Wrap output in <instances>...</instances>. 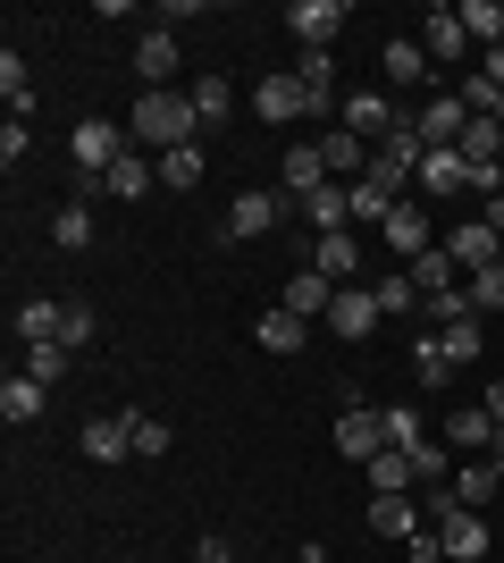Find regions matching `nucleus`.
Returning <instances> with one entry per match:
<instances>
[{
    "instance_id": "13",
    "label": "nucleus",
    "mask_w": 504,
    "mask_h": 563,
    "mask_svg": "<svg viewBox=\"0 0 504 563\" xmlns=\"http://www.w3.org/2000/svg\"><path fill=\"white\" fill-rule=\"evenodd\" d=\"M336 454H345V463H379V454H387V429H379V412L345 404V421H336Z\"/></svg>"
},
{
    "instance_id": "51",
    "label": "nucleus",
    "mask_w": 504,
    "mask_h": 563,
    "mask_svg": "<svg viewBox=\"0 0 504 563\" xmlns=\"http://www.w3.org/2000/svg\"><path fill=\"white\" fill-rule=\"evenodd\" d=\"M480 219H488V228L504 235V194H496V202H480Z\"/></svg>"
},
{
    "instance_id": "1",
    "label": "nucleus",
    "mask_w": 504,
    "mask_h": 563,
    "mask_svg": "<svg viewBox=\"0 0 504 563\" xmlns=\"http://www.w3.org/2000/svg\"><path fill=\"white\" fill-rule=\"evenodd\" d=\"M126 135L144 143V152H177V143L202 135V118H193L186 93H135V110H126Z\"/></svg>"
},
{
    "instance_id": "32",
    "label": "nucleus",
    "mask_w": 504,
    "mask_h": 563,
    "mask_svg": "<svg viewBox=\"0 0 504 563\" xmlns=\"http://www.w3.org/2000/svg\"><path fill=\"white\" fill-rule=\"evenodd\" d=\"M488 438H496V421H488L480 404H462L455 421H446V446H455V454H488Z\"/></svg>"
},
{
    "instance_id": "6",
    "label": "nucleus",
    "mask_w": 504,
    "mask_h": 563,
    "mask_svg": "<svg viewBox=\"0 0 504 563\" xmlns=\"http://www.w3.org/2000/svg\"><path fill=\"white\" fill-rule=\"evenodd\" d=\"M287 211H294V202H287L278 186H244L236 202H227V235H236V244H253V235H269Z\"/></svg>"
},
{
    "instance_id": "26",
    "label": "nucleus",
    "mask_w": 504,
    "mask_h": 563,
    "mask_svg": "<svg viewBox=\"0 0 504 563\" xmlns=\"http://www.w3.org/2000/svg\"><path fill=\"white\" fill-rule=\"evenodd\" d=\"M186 101H193V118H202V126H227V110H236V85H227V76H193Z\"/></svg>"
},
{
    "instance_id": "43",
    "label": "nucleus",
    "mask_w": 504,
    "mask_h": 563,
    "mask_svg": "<svg viewBox=\"0 0 504 563\" xmlns=\"http://www.w3.org/2000/svg\"><path fill=\"white\" fill-rule=\"evenodd\" d=\"M421 320H429V329H455V320H480V311H471V295H429V303H421Z\"/></svg>"
},
{
    "instance_id": "14",
    "label": "nucleus",
    "mask_w": 504,
    "mask_h": 563,
    "mask_svg": "<svg viewBox=\"0 0 504 563\" xmlns=\"http://www.w3.org/2000/svg\"><path fill=\"white\" fill-rule=\"evenodd\" d=\"M379 76L387 85H395V93H404V85H421V93H429V76H437V59L421 43H412V34H395V43L379 51Z\"/></svg>"
},
{
    "instance_id": "11",
    "label": "nucleus",
    "mask_w": 504,
    "mask_h": 563,
    "mask_svg": "<svg viewBox=\"0 0 504 563\" xmlns=\"http://www.w3.org/2000/svg\"><path fill=\"white\" fill-rule=\"evenodd\" d=\"M312 269H320L328 286H361V235H354V228L320 235V244H312Z\"/></svg>"
},
{
    "instance_id": "22",
    "label": "nucleus",
    "mask_w": 504,
    "mask_h": 563,
    "mask_svg": "<svg viewBox=\"0 0 504 563\" xmlns=\"http://www.w3.org/2000/svg\"><path fill=\"white\" fill-rule=\"evenodd\" d=\"M294 211L312 219V235H336L345 219H354V186H320V194H303Z\"/></svg>"
},
{
    "instance_id": "39",
    "label": "nucleus",
    "mask_w": 504,
    "mask_h": 563,
    "mask_svg": "<svg viewBox=\"0 0 504 563\" xmlns=\"http://www.w3.org/2000/svg\"><path fill=\"white\" fill-rule=\"evenodd\" d=\"M68 362H76V353L59 345V336H51V345H25V362H18V371H25V378H43V387H59V378H68Z\"/></svg>"
},
{
    "instance_id": "37",
    "label": "nucleus",
    "mask_w": 504,
    "mask_h": 563,
    "mask_svg": "<svg viewBox=\"0 0 504 563\" xmlns=\"http://www.w3.org/2000/svg\"><path fill=\"white\" fill-rule=\"evenodd\" d=\"M455 278H462V269H455V261H446V244L412 261V286H421V303H429V295H455Z\"/></svg>"
},
{
    "instance_id": "29",
    "label": "nucleus",
    "mask_w": 504,
    "mask_h": 563,
    "mask_svg": "<svg viewBox=\"0 0 504 563\" xmlns=\"http://www.w3.org/2000/svg\"><path fill=\"white\" fill-rule=\"evenodd\" d=\"M202 161H211L202 143H177V152H160V186H168V194H193V186H202Z\"/></svg>"
},
{
    "instance_id": "9",
    "label": "nucleus",
    "mask_w": 504,
    "mask_h": 563,
    "mask_svg": "<svg viewBox=\"0 0 504 563\" xmlns=\"http://www.w3.org/2000/svg\"><path fill=\"white\" fill-rule=\"evenodd\" d=\"M437 244H446V261H455V269H488V261H504V235L488 228V219H462V228H446Z\"/></svg>"
},
{
    "instance_id": "42",
    "label": "nucleus",
    "mask_w": 504,
    "mask_h": 563,
    "mask_svg": "<svg viewBox=\"0 0 504 563\" xmlns=\"http://www.w3.org/2000/svg\"><path fill=\"white\" fill-rule=\"evenodd\" d=\"M462 295H471V311H504V261H488V269H471V286H462Z\"/></svg>"
},
{
    "instance_id": "35",
    "label": "nucleus",
    "mask_w": 504,
    "mask_h": 563,
    "mask_svg": "<svg viewBox=\"0 0 504 563\" xmlns=\"http://www.w3.org/2000/svg\"><path fill=\"white\" fill-rule=\"evenodd\" d=\"M59 311H68V303H51V295L18 303V345H51V336H59Z\"/></svg>"
},
{
    "instance_id": "53",
    "label": "nucleus",
    "mask_w": 504,
    "mask_h": 563,
    "mask_svg": "<svg viewBox=\"0 0 504 563\" xmlns=\"http://www.w3.org/2000/svg\"><path fill=\"white\" fill-rule=\"evenodd\" d=\"M496 126H504V101H496Z\"/></svg>"
},
{
    "instance_id": "46",
    "label": "nucleus",
    "mask_w": 504,
    "mask_h": 563,
    "mask_svg": "<svg viewBox=\"0 0 504 563\" xmlns=\"http://www.w3.org/2000/svg\"><path fill=\"white\" fill-rule=\"evenodd\" d=\"M25 152H34V135H25V118H9V126H0V161L18 168V161H25Z\"/></svg>"
},
{
    "instance_id": "44",
    "label": "nucleus",
    "mask_w": 504,
    "mask_h": 563,
    "mask_svg": "<svg viewBox=\"0 0 504 563\" xmlns=\"http://www.w3.org/2000/svg\"><path fill=\"white\" fill-rule=\"evenodd\" d=\"M93 329H101V320H93V303H68V311H59V345H68V353H85V345H93Z\"/></svg>"
},
{
    "instance_id": "15",
    "label": "nucleus",
    "mask_w": 504,
    "mask_h": 563,
    "mask_svg": "<svg viewBox=\"0 0 504 563\" xmlns=\"http://www.w3.org/2000/svg\"><path fill=\"white\" fill-rule=\"evenodd\" d=\"M421 51H429L437 68H446V59H462V51H471V34H462V9H455V0H437L429 18H421Z\"/></svg>"
},
{
    "instance_id": "47",
    "label": "nucleus",
    "mask_w": 504,
    "mask_h": 563,
    "mask_svg": "<svg viewBox=\"0 0 504 563\" xmlns=\"http://www.w3.org/2000/svg\"><path fill=\"white\" fill-rule=\"evenodd\" d=\"M404 547H412V563H446V547H437V530H412Z\"/></svg>"
},
{
    "instance_id": "3",
    "label": "nucleus",
    "mask_w": 504,
    "mask_h": 563,
    "mask_svg": "<svg viewBox=\"0 0 504 563\" xmlns=\"http://www.w3.org/2000/svg\"><path fill=\"white\" fill-rule=\"evenodd\" d=\"M320 101L303 93V76L294 68H278V76H261V85H253V118H261V126H294V118H312Z\"/></svg>"
},
{
    "instance_id": "12",
    "label": "nucleus",
    "mask_w": 504,
    "mask_h": 563,
    "mask_svg": "<svg viewBox=\"0 0 504 563\" xmlns=\"http://www.w3.org/2000/svg\"><path fill=\"white\" fill-rule=\"evenodd\" d=\"M429 530H437V547H446V563H480L488 555V514H471V505L446 514V521H429Z\"/></svg>"
},
{
    "instance_id": "28",
    "label": "nucleus",
    "mask_w": 504,
    "mask_h": 563,
    "mask_svg": "<svg viewBox=\"0 0 504 563\" xmlns=\"http://www.w3.org/2000/svg\"><path fill=\"white\" fill-rule=\"evenodd\" d=\"M152 177H160V161H152V152H126V161L110 168V177H101V186L119 194V202H144V194H152Z\"/></svg>"
},
{
    "instance_id": "25",
    "label": "nucleus",
    "mask_w": 504,
    "mask_h": 563,
    "mask_svg": "<svg viewBox=\"0 0 504 563\" xmlns=\"http://www.w3.org/2000/svg\"><path fill=\"white\" fill-rule=\"evenodd\" d=\"M361 471H370V488H379V496H412V488H421V463H412L404 446H387L379 463H361Z\"/></svg>"
},
{
    "instance_id": "27",
    "label": "nucleus",
    "mask_w": 504,
    "mask_h": 563,
    "mask_svg": "<svg viewBox=\"0 0 504 563\" xmlns=\"http://www.w3.org/2000/svg\"><path fill=\"white\" fill-rule=\"evenodd\" d=\"M404 362H412V378H421V396H437V387H446V378H455V362H446V345H437L429 329L412 336V353H404Z\"/></svg>"
},
{
    "instance_id": "4",
    "label": "nucleus",
    "mask_w": 504,
    "mask_h": 563,
    "mask_svg": "<svg viewBox=\"0 0 504 563\" xmlns=\"http://www.w3.org/2000/svg\"><path fill=\"white\" fill-rule=\"evenodd\" d=\"M387 253H395V261H404V269H412V261H421V253H437V235H429V202H421V194H404V202H395V211H387Z\"/></svg>"
},
{
    "instance_id": "33",
    "label": "nucleus",
    "mask_w": 504,
    "mask_h": 563,
    "mask_svg": "<svg viewBox=\"0 0 504 563\" xmlns=\"http://www.w3.org/2000/svg\"><path fill=\"white\" fill-rule=\"evenodd\" d=\"M294 76H303V93H312L320 110H328V101H345V93H336V51H303V59H294Z\"/></svg>"
},
{
    "instance_id": "52",
    "label": "nucleus",
    "mask_w": 504,
    "mask_h": 563,
    "mask_svg": "<svg viewBox=\"0 0 504 563\" xmlns=\"http://www.w3.org/2000/svg\"><path fill=\"white\" fill-rule=\"evenodd\" d=\"M488 454H496V463H504V421H496V438H488Z\"/></svg>"
},
{
    "instance_id": "34",
    "label": "nucleus",
    "mask_w": 504,
    "mask_h": 563,
    "mask_svg": "<svg viewBox=\"0 0 504 563\" xmlns=\"http://www.w3.org/2000/svg\"><path fill=\"white\" fill-rule=\"evenodd\" d=\"M253 336H261L269 353H303V336H312V320H294V311L278 303V311H261V329H253Z\"/></svg>"
},
{
    "instance_id": "36",
    "label": "nucleus",
    "mask_w": 504,
    "mask_h": 563,
    "mask_svg": "<svg viewBox=\"0 0 504 563\" xmlns=\"http://www.w3.org/2000/svg\"><path fill=\"white\" fill-rule=\"evenodd\" d=\"M437 345H446V362L462 371V362H480V353H488V320H455V329H437Z\"/></svg>"
},
{
    "instance_id": "23",
    "label": "nucleus",
    "mask_w": 504,
    "mask_h": 563,
    "mask_svg": "<svg viewBox=\"0 0 504 563\" xmlns=\"http://www.w3.org/2000/svg\"><path fill=\"white\" fill-rule=\"evenodd\" d=\"M370 530H379V539H412V530H429V514H421L412 496H370Z\"/></svg>"
},
{
    "instance_id": "5",
    "label": "nucleus",
    "mask_w": 504,
    "mask_h": 563,
    "mask_svg": "<svg viewBox=\"0 0 504 563\" xmlns=\"http://www.w3.org/2000/svg\"><path fill=\"white\" fill-rule=\"evenodd\" d=\"M336 126L361 135V143H387L395 126H404V110H395V93H345L336 101Z\"/></svg>"
},
{
    "instance_id": "40",
    "label": "nucleus",
    "mask_w": 504,
    "mask_h": 563,
    "mask_svg": "<svg viewBox=\"0 0 504 563\" xmlns=\"http://www.w3.org/2000/svg\"><path fill=\"white\" fill-rule=\"evenodd\" d=\"M0 93H9V118H25V110H34V76H25V59H18V51H0Z\"/></svg>"
},
{
    "instance_id": "21",
    "label": "nucleus",
    "mask_w": 504,
    "mask_h": 563,
    "mask_svg": "<svg viewBox=\"0 0 504 563\" xmlns=\"http://www.w3.org/2000/svg\"><path fill=\"white\" fill-rule=\"evenodd\" d=\"M496 479H504L496 454H462V463H455V505H471V514H480L488 496H496Z\"/></svg>"
},
{
    "instance_id": "19",
    "label": "nucleus",
    "mask_w": 504,
    "mask_h": 563,
    "mask_svg": "<svg viewBox=\"0 0 504 563\" xmlns=\"http://www.w3.org/2000/svg\"><path fill=\"white\" fill-rule=\"evenodd\" d=\"M135 76H144V93H168V76H177V34L168 25H152L135 43Z\"/></svg>"
},
{
    "instance_id": "45",
    "label": "nucleus",
    "mask_w": 504,
    "mask_h": 563,
    "mask_svg": "<svg viewBox=\"0 0 504 563\" xmlns=\"http://www.w3.org/2000/svg\"><path fill=\"white\" fill-rule=\"evenodd\" d=\"M168 438H177V429H168V421H152V412H135V454H144V463H160V454H168Z\"/></svg>"
},
{
    "instance_id": "50",
    "label": "nucleus",
    "mask_w": 504,
    "mask_h": 563,
    "mask_svg": "<svg viewBox=\"0 0 504 563\" xmlns=\"http://www.w3.org/2000/svg\"><path fill=\"white\" fill-rule=\"evenodd\" d=\"M480 76H488V85H496V93H504V43L488 51V68H480Z\"/></svg>"
},
{
    "instance_id": "2",
    "label": "nucleus",
    "mask_w": 504,
    "mask_h": 563,
    "mask_svg": "<svg viewBox=\"0 0 504 563\" xmlns=\"http://www.w3.org/2000/svg\"><path fill=\"white\" fill-rule=\"evenodd\" d=\"M68 161H76V186H85V177H110V168L126 161V126H110V118H76Z\"/></svg>"
},
{
    "instance_id": "18",
    "label": "nucleus",
    "mask_w": 504,
    "mask_h": 563,
    "mask_svg": "<svg viewBox=\"0 0 504 563\" xmlns=\"http://www.w3.org/2000/svg\"><path fill=\"white\" fill-rule=\"evenodd\" d=\"M412 126H421V143H462V126H471V110H462V93H437V101H421L412 110Z\"/></svg>"
},
{
    "instance_id": "30",
    "label": "nucleus",
    "mask_w": 504,
    "mask_h": 563,
    "mask_svg": "<svg viewBox=\"0 0 504 563\" xmlns=\"http://www.w3.org/2000/svg\"><path fill=\"white\" fill-rule=\"evenodd\" d=\"M455 9H462V34H471L480 51L504 43V0H455Z\"/></svg>"
},
{
    "instance_id": "7",
    "label": "nucleus",
    "mask_w": 504,
    "mask_h": 563,
    "mask_svg": "<svg viewBox=\"0 0 504 563\" xmlns=\"http://www.w3.org/2000/svg\"><path fill=\"white\" fill-rule=\"evenodd\" d=\"M412 194H421V202H455V194H471V168H462V152H455V143H437L429 161H421Z\"/></svg>"
},
{
    "instance_id": "48",
    "label": "nucleus",
    "mask_w": 504,
    "mask_h": 563,
    "mask_svg": "<svg viewBox=\"0 0 504 563\" xmlns=\"http://www.w3.org/2000/svg\"><path fill=\"white\" fill-rule=\"evenodd\" d=\"M480 412H488V421H504V378H488V396H480Z\"/></svg>"
},
{
    "instance_id": "41",
    "label": "nucleus",
    "mask_w": 504,
    "mask_h": 563,
    "mask_svg": "<svg viewBox=\"0 0 504 563\" xmlns=\"http://www.w3.org/2000/svg\"><path fill=\"white\" fill-rule=\"evenodd\" d=\"M379 429H387V446H404V454H421V446H429V438H421V412H412V404H387V412H379Z\"/></svg>"
},
{
    "instance_id": "17",
    "label": "nucleus",
    "mask_w": 504,
    "mask_h": 563,
    "mask_svg": "<svg viewBox=\"0 0 504 563\" xmlns=\"http://www.w3.org/2000/svg\"><path fill=\"white\" fill-rule=\"evenodd\" d=\"M404 194H412L404 177H387V168H370V177L354 186V228H387V211H395Z\"/></svg>"
},
{
    "instance_id": "16",
    "label": "nucleus",
    "mask_w": 504,
    "mask_h": 563,
    "mask_svg": "<svg viewBox=\"0 0 504 563\" xmlns=\"http://www.w3.org/2000/svg\"><path fill=\"white\" fill-rule=\"evenodd\" d=\"M135 454V412H101L85 421V463H126Z\"/></svg>"
},
{
    "instance_id": "10",
    "label": "nucleus",
    "mask_w": 504,
    "mask_h": 563,
    "mask_svg": "<svg viewBox=\"0 0 504 563\" xmlns=\"http://www.w3.org/2000/svg\"><path fill=\"white\" fill-rule=\"evenodd\" d=\"M328 329L345 336V345L379 336V295H370V286H336V303H328Z\"/></svg>"
},
{
    "instance_id": "24",
    "label": "nucleus",
    "mask_w": 504,
    "mask_h": 563,
    "mask_svg": "<svg viewBox=\"0 0 504 563\" xmlns=\"http://www.w3.org/2000/svg\"><path fill=\"white\" fill-rule=\"evenodd\" d=\"M328 303H336V286L320 278V269H294L287 278V311L294 320H328Z\"/></svg>"
},
{
    "instance_id": "38",
    "label": "nucleus",
    "mask_w": 504,
    "mask_h": 563,
    "mask_svg": "<svg viewBox=\"0 0 504 563\" xmlns=\"http://www.w3.org/2000/svg\"><path fill=\"white\" fill-rule=\"evenodd\" d=\"M51 244H59V253H85V244H93V202H68V211L51 219Z\"/></svg>"
},
{
    "instance_id": "8",
    "label": "nucleus",
    "mask_w": 504,
    "mask_h": 563,
    "mask_svg": "<svg viewBox=\"0 0 504 563\" xmlns=\"http://www.w3.org/2000/svg\"><path fill=\"white\" fill-rule=\"evenodd\" d=\"M287 34L303 51H328L336 34H345V0H294V9H287Z\"/></svg>"
},
{
    "instance_id": "31",
    "label": "nucleus",
    "mask_w": 504,
    "mask_h": 563,
    "mask_svg": "<svg viewBox=\"0 0 504 563\" xmlns=\"http://www.w3.org/2000/svg\"><path fill=\"white\" fill-rule=\"evenodd\" d=\"M370 295H379V320H404V311H421V286H412V269H387V278H370Z\"/></svg>"
},
{
    "instance_id": "49",
    "label": "nucleus",
    "mask_w": 504,
    "mask_h": 563,
    "mask_svg": "<svg viewBox=\"0 0 504 563\" xmlns=\"http://www.w3.org/2000/svg\"><path fill=\"white\" fill-rule=\"evenodd\" d=\"M193 563H236V555H227V539H202V547H193Z\"/></svg>"
},
{
    "instance_id": "20",
    "label": "nucleus",
    "mask_w": 504,
    "mask_h": 563,
    "mask_svg": "<svg viewBox=\"0 0 504 563\" xmlns=\"http://www.w3.org/2000/svg\"><path fill=\"white\" fill-rule=\"evenodd\" d=\"M43 404H51V387H43V378H25V371H9V378H0V421H9V429L43 421Z\"/></svg>"
}]
</instances>
